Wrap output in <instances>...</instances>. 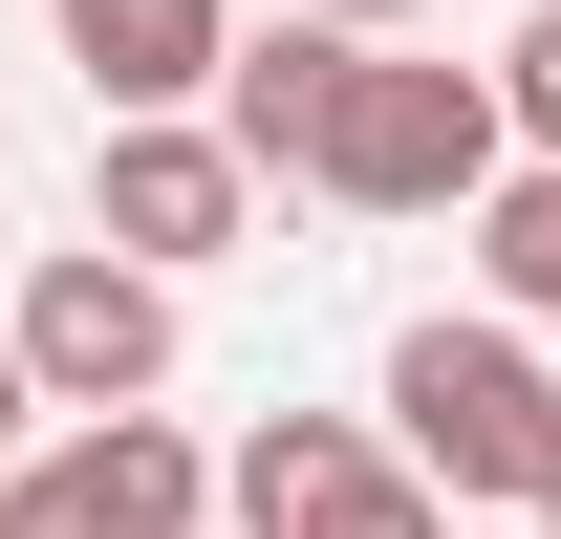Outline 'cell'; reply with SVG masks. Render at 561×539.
Wrapping results in <instances>:
<instances>
[{"label":"cell","mask_w":561,"mask_h":539,"mask_svg":"<svg viewBox=\"0 0 561 539\" xmlns=\"http://www.w3.org/2000/svg\"><path fill=\"white\" fill-rule=\"evenodd\" d=\"M0 345H22V389L66 410V432H87V410H173V280H130L108 238H66V260L22 280Z\"/></svg>","instance_id":"4"},{"label":"cell","mask_w":561,"mask_h":539,"mask_svg":"<svg viewBox=\"0 0 561 539\" xmlns=\"http://www.w3.org/2000/svg\"><path fill=\"white\" fill-rule=\"evenodd\" d=\"M540 454H561V345H518L476 302H432L411 345H389V474H432V496H540Z\"/></svg>","instance_id":"1"},{"label":"cell","mask_w":561,"mask_h":539,"mask_svg":"<svg viewBox=\"0 0 561 539\" xmlns=\"http://www.w3.org/2000/svg\"><path fill=\"white\" fill-rule=\"evenodd\" d=\"M216 518H238V539H454V496L389 474L367 410H260V432L216 454Z\"/></svg>","instance_id":"3"},{"label":"cell","mask_w":561,"mask_h":539,"mask_svg":"<svg viewBox=\"0 0 561 539\" xmlns=\"http://www.w3.org/2000/svg\"><path fill=\"white\" fill-rule=\"evenodd\" d=\"M66 22V66L108 130H151V108H216V44H238V0H44Z\"/></svg>","instance_id":"8"},{"label":"cell","mask_w":561,"mask_h":539,"mask_svg":"<svg viewBox=\"0 0 561 539\" xmlns=\"http://www.w3.org/2000/svg\"><path fill=\"white\" fill-rule=\"evenodd\" d=\"M238 216H260V173L195 130V108H151V130H108L87 151V238L130 280H195V260H238Z\"/></svg>","instance_id":"5"},{"label":"cell","mask_w":561,"mask_h":539,"mask_svg":"<svg viewBox=\"0 0 561 539\" xmlns=\"http://www.w3.org/2000/svg\"><path fill=\"white\" fill-rule=\"evenodd\" d=\"M0 539H66V518H44V496H22V474H0Z\"/></svg>","instance_id":"13"},{"label":"cell","mask_w":561,"mask_h":539,"mask_svg":"<svg viewBox=\"0 0 561 539\" xmlns=\"http://www.w3.org/2000/svg\"><path fill=\"white\" fill-rule=\"evenodd\" d=\"M518 151H496V87L432 66V44H367L346 66V130H324V195L346 216H476Z\"/></svg>","instance_id":"2"},{"label":"cell","mask_w":561,"mask_h":539,"mask_svg":"<svg viewBox=\"0 0 561 539\" xmlns=\"http://www.w3.org/2000/svg\"><path fill=\"white\" fill-rule=\"evenodd\" d=\"M476 280H496L518 345H561V173H496L476 195Z\"/></svg>","instance_id":"9"},{"label":"cell","mask_w":561,"mask_h":539,"mask_svg":"<svg viewBox=\"0 0 561 539\" xmlns=\"http://www.w3.org/2000/svg\"><path fill=\"white\" fill-rule=\"evenodd\" d=\"M302 22H346V44H411V22H432V0H302Z\"/></svg>","instance_id":"11"},{"label":"cell","mask_w":561,"mask_h":539,"mask_svg":"<svg viewBox=\"0 0 561 539\" xmlns=\"http://www.w3.org/2000/svg\"><path fill=\"white\" fill-rule=\"evenodd\" d=\"M518 518H540V539H561V454H540V496H518Z\"/></svg>","instance_id":"14"},{"label":"cell","mask_w":561,"mask_h":539,"mask_svg":"<svg viewBox=\"0 0 561 539\" xmlns=\"http://www.w3.org/2000/svg\"><path fill=\"white\" fill-rule=\"evenodd\" d=\"M22 432H44V389H22V345H0V474H22Z\"/></svg>","instance_id":"12"},{"label":"cell","mask_w":561,"mask_h":539,"mask_svg":"<svg viewBox=\"0 0 561 539\" xmlns=\"http://www.w3.org/2000/svg\"><path fill=\"white\" fill-rule=\"evenodd\" d=\"M496 151H518V173H561V0H518V44H496Z\"/></svg>","instance_id":"10"},{"label":"cell","mask_w":561,"mask_h":539,"mask_svg":"<svg viewBox=\"0 0 561 539\" xmlns=\"http://www.w3.org/2000/svg\"><path fill=\"white\" fill-rule=\"evenodd\" d=\"M22 496H44L66 539H216V454L173 432V410H87V432H44Z\"/></svg>","instance_id":"6"},{"label":"cell","mask_w":561,"mask_h":539,"mask_svg":"<svg viewBox=\"0 0 561 539\" xmlns=\"http://www.w3.org/2000/svg\"><path fill=\"white\" fill-rule=\"evenodd\" d=\"M346 22H238V44H216V108L195 130L238 151V173H280V195H324V130H346Z\"/></svg>","instance_id":"7"}]
</instances>
